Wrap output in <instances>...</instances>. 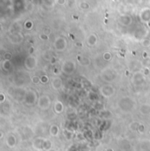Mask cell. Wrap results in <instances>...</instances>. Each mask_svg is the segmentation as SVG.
Masks as SVG:
<instances>
[{
	"label": "cell",
	"instance_id": "15",
	"mask_svg": "<svg viewBox=\"0 0 150 151\" xmlns=\"http://www.w3.org/2000/svg\"><path fill=\"white\" fill-rule=\"evenodd\" d=\"M51 148H52V142L49 140H45L43 143V149L48 151L51 149Z\"/></svg>",
	"mask_w": 150,
	"mask_h": 151
},
{
	"label": "cell",
	"instance_id": "4",
	"mask_svg": "<svg viewBox=\"0 0 150 151\" xmlns=\"http://www.w3.org/2000/svg\"><path fill=\"white\" fill-rule=\"evenodd\" d=\"M51 106V99L48 96L42 95L38 100V106L42 110H47Z\"/></svg>",
	"mask_w": 150,
	"mask_h": 151
},
{
	"label": "cell",
	"instance_id": "20",
	"mask_svg": "<svg viewBox=\"0 0 150 151\" xmlns=\"http://www.w3.org/2000/svg\"><path fill=\"white\" fill-rule=\"evenodd\" d=\"M5 61H10V59L12 58V55H11L10 53H6L5 56Z\"/></svg>",
	"mask_w": 150,
	"mask_h": 151
},
{
	"label": "cell",
	"instance_id": "23",
	"mask_svg": "<svg viewBox=\"0 0 150 151\" xmlns=\"http://www.w3.org/2000/svg\"><path fill=\"white\" fill-rule=\"evenodd\" d=\"M58 3L60 4V5H63V4L65 3V0H58Z\"/></svg>",
	"mask_w": 150,
	"mask_h": 151
},
{
	"label": "cell",
	"instance_id": "2",
	"mask_svg": "<svg viewBox=\"0 0 150 151\" xmlns=\"http://www.w3.org/2000/svg\"><path fill=\"white\" fill-rule=\"evenodd\" d=\"M100 94L105 97H110L115 93V88L112 84H104L99 89Z\"/></svg>",
	"mask_w": 150,
	"mask_h": 151
},
{
	"label": "cell",
	"instance_id": "12",
	"mask_svg": "<svg viewBox=\"0 0 150 151\" xmlns=\"http://www.w3.org/2000/svg\"><path fill=\"white\" fill-rule=\"evenodd\" d=\"M140 113L143 115L150 114V104H142L140 106Z\"/></svg>",
	"mask_w": 150,
	"mask_h": 151
},
{
	"label": "cell",
	"instance_id": "14",
	"mask_svg": "<svg viewBox=\"0 0 150 151\" xmlns=\"http://www.w3.org/2000/svg\"><path fill=\"white\" fill-rule=\"evenodd\" d=\"M49 133L52 136H57L59 134V128L58 126L56 125H52L50 127V129H49Z\"/></svg>",
	"mask_w": 150,
	"mask_h": 151
},
{
	"label": "cell",
	"instance_id": "9",
	"mask_svg": "<svg viewBox=\"0 0 150 151\" xmlns=\"http://www.w3.org/2000/svg\"><path fill=\"white\" fill-rule=\"evenodd\" d=\"M36 100V94L33 91H29L27 94L26 95V101L29 105H33Z\"/></svg>",
	"mask_w": 150,
	"mask_h": 151
},
{
	"label": "cell",
	"instance_id": "18",
	"mask_svg": "<svg viewBox=\"0 0 150 151\" xmlns=\"http://www.w3.org/2000/svg\"><path fill=\"white\" fill-rule=\"evenodd\" d=\"M103 58L105 61H110L111 59H112V55H111L109 52H106L103 55Z\"/></svg>",
	"mask_w": 150,
	"mask_h": 151
},
{
	"label": "cell",
	"instance_id": "21",
	"mask_svg": "<svg viewBox=\"0 0 150 151\" xmlns=\"http://www.w3.org/2000/svg\"><path fill=\"white\" fill-rule=\"evenodd\" d=\"M138 131L140 133L144 132V126L142 124H140V126H139V128H138Z\"/></svg>",
	"mask_w": 150,
	"mask_h": 151
},
{
	"label": "cell",
	"instance_id": "6",
	"mask_svg": "<svg viewBox=\"0 0 150 151\" xmlns=\"http://www.w3.org/2000/svg\"><path fill=\"white\" fill-rule=\"evenodd\" d=\"M116 77H117L116 72L114 70H112V69H107V70L104 71L103 74H102V79L107 83H110L112 81H113L116 78Z\"/></svg>",
	"mask_w": 150,
	"mask_h": 151
},
{
	"label": "cell",
	"instance_id": "3",
	"mask_svg": "<svg viewBox=\"0 0 150 151\" xmlns=\"http://www.w3.org/2000/svg\"><path fill=\"white\" fill-rule=\"evenodd\" d=\"M76 63L72 61H66L62 65V71L66 75H70L75 71Z\"/></svg>",
	"mask_w": 150,
	"mask_h": 151
},
{
	"label": "cell",
	"instance_id": "5",
	"mask_svg": "<svg viewBox=\"0 0 150 151\" xmlns=\"http://www.w3.org/2000/svg\"><path fill=\"white\" fill-rule=\"evenodd\" d=\"M37 66V58L33 56H29L25 61V67L27 70H33Z\"/></svg>",
	"mask_w": 150,
	"mask_h": 151
},
{
	"label": "cell",
	"instance_id": "19",
	"mask_svg": "<svg viewBox=\"0 0 150 151\" xmlns=\"http://www.w3.org/2000/svg\"><path fill=\"white\" fill-rule=\"evenodd\" d=\"M32 82L33 83V84H39V83L40 82V77H38V76H34V77L32 78Z\"/></svg>",
	"mask_w": 150,
	"mask_h": 151
},
{
	"label": "cell",
	"instance_id": "24",
	"mask_svg": "<svg viewBox=\"0 0 150 151\" xmlns=\"http://www.w3.org/2000/svg\"><path fill=\"white\" fill-rule=\"evenodd\" d=\"M48 151H55V150H54V149H50V150H48Z\"/></svg>",
	"mask_w": 150,
	"mask_h": 151
},
{
	"label": "cell",
	"instance_id": "22",
	"mask_svg": "<svg viewBox=\"0 0 150 151\" xmlns=\"http://www.w3.org/2000/svg\"><path fill=\"white\" fill-rule=\"evenodd\" d=\"M40 81H41L43 84H46V83L47 82V77L46 76H43L42 77H40Z\"/></svg>",
	"mask_w": 150,
	"mask_h": 151
},
{
	"label": "cell",
	"instance_id": "7",
	"mask_svg": "<svg viewBox=\"0 0 150 151\" xmlns=\"http://www.w3.org/2000/svg\"><path fill=\"white\" fill-rule=\"evenodd\" d=\"M145 82V78H144V75L140 72H136L133 75V84L135 85H140Z\"/></svg>",
	"mask_w": 150,
	"mask_h": 151
},
{
	"label": "cell",
	"instance_id": "10",
	"mask_svg": "<svg viewBox=\"0 0 150 151\" xmlns=\"http://www.w3.org/2000/svg\"><path fill=\"white\" fill-rule=\"evenodd\" d=\"M66 47V41L64 39L62 38H59L56 40V41H55V48L57 49V50H63L64 48H65Z\"/></svg>",
	"mask_w": 150,
	"mask_h": 151
},
{
	"label": "cell",
	"instance_id": "8",
	"mask_svg": "<svg viewBox=\"0 0 150 151\" xmlns=\"http://www.w3.org/2000/svg\"><path fill=\"white\" fill-rule=\"evenodd\" d=\"M52 87L55 90V91H60L61 89L63 86V84H62V80L60 78V77H56L52 80Z\"/></svg>",
	"mask_w": 150,
	"mask_h": 151
},
{
	"label": "cell",
	"instance_id": "16",
	"mask_svg": "<svg viewBox=\"0 0 150 151\" xmlns=\"http://www.w3.org/2000/svg\"><path fill=\"white\" fill-rule=\"evenodd\" d=\"M88 42H89V44H90V45H92V46L95 45L96 42H97V37H96L94 34H92V35H90V38H89Z\"/></svg>",
	"mask_w": 150,
	"mask_h": 151
},
{
	"label": "cell",
	"instance_id": "11",
	"mask_svg": "<svg viewBox=\"0 0 150 151\" xmlns=\"http://www.w3.org/2000/svg\"><path fill=\"white\" fill-rule=\"evenodd\" d=\"M16 137L12 134H10V135L7 136L6 138V144L9 148H13L16 145Z\"/></svg>",
	"mask_w": 150,
	"mask_h": 151
},
{
	"label": "cell",
	"instance_id": "17",
	"mask_svg": "<svg viewBox=\"0 0 150 151\" xmlns=\"http://www.w3.org/2000/svg\"><path fill=\"white\" fill-rule=\"evenodd\" d=\"M139 126H140V124H139V123L133 122V123H132V124L130 125V128H131L132 130H133V131H138Z\"/></svg>",
	"mask_w": 150,
	"mask_h": 151
},
{
	"label": "cell",
	"instance_id": "1",
	"mask_svg": "<svg viewBox=\"0 0 150 151\" xmlns=\"http://www.w3.org/2000/svg\"><path fill=\"white\" fill-rule=\"evenodd\" d=\"M134 100L129 97H124L118 101V106L125 113H129L134 107Z\"/></svg>",
	"mask_w": 150,
	"mask_h": 151
},
{
	"label": "cell",
	"instance_id": "13",
	"mask_svg": "<svg viewBox=\"0 0 150 151\" xmlns=\"http://www.w3.org/2000/svg\"><path fill=\"white\" fill-rule=\"evenodd\" d=\"M63 104H62L61 101H55V105H54V110H55V113H61L63 111Z\"/></svg>",
	"mask_w": 150,
	"mask_h": 151
}]
</instances>
